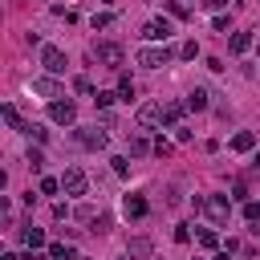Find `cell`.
Masks as SVG:
<instances>
[{"label":"cell","instance_id":"obj_1","mask_svg":"<svg viewBox=\"0 0 260 260\" xmlns=\"http://www.w3.org/2000/svg\"><path fill=\"white\" fill-rule=\"evenodd\" d=\"M98 61L106 65V70H122V61H126V53H122V45H114V41H94V49H90Z\"/></svg>","mask_w":260,"mask_h":260},{"label":"cell","instance_id":"obj_2","mask_svg":"<svg viewBox=\"0 0 260 260\" xmlns=\"http://www.w3.org/2000/svg\"><path fill=\"white\" fill-rule=\"evenodd\" d=\"M86 187H90V179H86L82 167H65V175H61V191L65 195H86Z\"/></svg>","mask_w":260,"mask_h":260},{"label":"cell","instance_id":"obj_3","mask_svg":"<svg viewBox=\"0 0 260 260\" xmlns=\"http://www.w3.org/2000/svg\"><path fill=\"white\" fill-rule=\"evenodd\" d=\"M41 65H45L49 74H65V65H70V57H65L57 45H45V49H41Z\"/></svg>","mask_w":260,"mask_h":260},{"label":"cell","instance_id":"obj_4","mask_svg":"<svg viewBox=\"0 0 260 260\" xmlns=\"http://www.w3.org/2000/svg\"><path fill=\"white\" fill-rule=\"evenodd\" d=\"M204 212H208L216 224H228V212H232V208H228V195H208V200H204Z\"/></svg>","mask_w":260,"mask_h":260},{"label":"cell","instance_id":"obj_5","mask_svg":"<svg viewBox=\"0 0 260 260\" xmlns=\"http://www.w3.org/2000/svg\"><path fill=\"white\" fill-rule=\"evenodd\" d=\"M167 61H171V49H138V65H146V70H158Z\"/></svg>","mask_w":260,"mask_h":260},{"label":"cell","instance_id":"obj_6","mask_svg":"<svg viewBox=\"0 0 260 260\" xmlns=\"http://www.w3.org/2000/svg\"><path fill=\"white\" fill-rule=\"evenodd\" d=\"M49 118H53V122H61V126H74L78 110H74V102H53V106H49Z\"/></svg>","mask_w":260,"mask_h":260},{"label":"cell","instance_id":"obj_7","mask_svg":"<svg viewBox=\"0 0 260 260\" xmlns=\"http://www.w3.org/2000/svg\"><path fill=\"white\" fill-rule=\"evenodd\" d=\"M142 37L146 41H167L171 37V20H146L142 24Z\"/></svg>","mask_w":260,"mask_h":260},{"label":"cell","instance_id":"obj_8","mask_svg":"<svg viewBox=\"0 0 260 260\" xmlns=\"http://www.w3.org/2000/svg\"><path fill=\"white\" fill-rule=\"evenodd\" d=\"M122 212H126L130 220H142V216H146V200H142V195H134V191H130L126 200H122Z\"/></svg>","mask_w":260,"mask_h":260},{"label":"cell","instance_id":"obj_9","mask_svg":"<svg viewBox=\"0 0 260 260\" xmlns=\"http://www.w3.org/2000/svg\"><path fill=\"white\" fill-rule=\"evenodd\" d=\"M162 122V102H146L138 110V126H158Z\"/></svg>","mask_w":260,"mask_h":260},{"label":"cell","instance_id":"obj_10","mask_svg":"<svg viewBox=\"0 0 260 260\" xmlns=\"http://www.w3.org/2000/svg\"><path fill=\"white\" fill-rule=\"evenodd\" d=\"M78 142L90 146V150H102V146H106V134H102L98 126H90V130H82V134H78Z\"/></svg>","mask_w":260,"mask_h":260},{"label":"cell","instance_id":"obj_11","mask_svg":"<svg viewBox=\"0 0 260 260\" xmlns=\"http://www.w3.org/2000/svg\"><path fill=\"white\" fill-rule=\"evenodd\" d=\"M183 110H187V102H162V122H171V126H179Z\"/></svg>","mask_w":260,"mask_h":260},{"label":"cell","instance_id":"obj_12","mask_svg":"<svg viewBox=\"0 0 260 260\" xmlns=\"http://www.w3.org/2000/svg\"><path fill=\"white\" fill-rule=\"evenodd\" d=\"M32 90L45 94V98H57V94H61V86H57L53 78H37V82H32Z\"/></svg>","mask_w":260,"mask_h":260},{"label":"cell","instance_id":"obj_13","mask_svg":"<svg viewBox=\"0 0 260 260\" xmlns=\"http://www.w3.org/2000/svg\"><path fill=\"white\" fill-rule=\"evenodd\" d=\"M256 146V134H252V130H240V134L232 138V150H252Z\"/></svg>","mask_w":260,"mask_h":260},{"label":"cell","instance_id":"obj_14","mask_svg":"<svg viewBox=\"0 0 260 260\" xmlns=\"http://www.w3.org/2000/svg\"><path fill=\"white\" fill-rule=\"evenodd\" d=\"M248 45H252L248 32H232V41H228V49H232V53H248Z\"/></svg>","mask_w":260,"mask_h":260},{"label":"cell","instance_id":"obj_15","mask_svg":"<svg viewBox=\"0 0 260 260\" xmlns=\"http://www.w3.org/2000/svg\"><path fill=\"white\" fill-rule=\"evenodd\" d=\"M187 110H208V94H204V90L187 94Z\"/></svg>","mask_w":260,"mask_h":260},{"label":"cell","instance_id":"obj_16","mask_svg":"<svg viewBox=\"0 0 260 260\" xmlns=\"http://www.w3.org/2000/svg\"><path fill=\"white\" fill-rule=\"evenodd\" d=\"M24 244L28 248H41L45 244V232H41V228H24Z\"/></svg>","mask_w":260,"mask_h":260},{"label":"cell","instance_id":"obj_17","mask_svg":"<svg viewBox=\"0 0 260 260\" xmlns=\"http://www.w3.org/2000/svg\"><path fill=\"white\" fill-rule=\"evenodd\" d=\"M49 256H53V260H70L74 248H70V244H49Z\"/></svg>","mask_w":260,"mask_h":260},{"label":"cell","instance_id":"obj_18","mask_svg":"<svg viewBox=\"0 0 260 260\" xmlns=\"http://www.w3.org/2000/svg\"><path fill=\"white\" fill-rule=\"evenodd\" d=\"M118 98H122V94H110V90H102V94H94V102L106 110V106H114V102H118Z\"/></svg>","mask_w":260,"mask_h":260},{"label":"cell","instance_id":"obj_19","mask_svg":"<svg viewBox=\"0 0 260 260\" xmlns=\"http://www.w3.org/2000/svg\"><path fill=\"white\" fill-rule=\"evenodd\" d=\"M4 122H8L12 130H24V122H20V114H16V106H4Z\"/></svg>","mask_w":260,"mask_h":260},{"label":"cell","instance_id":"obj_20","mask_svg":"<svg viewBox=\"0 0 260 260\" xmlns=\"http://www.w3.org/2000/svg\"><path fill=\"white\" fill-rule=\"evenodd\" d=\"M118 94H122V102H130V98H134V82H130V78H118Z\"/></svg>","mask_w":260,"mask_h":260},{"label":"cell","instance_id":"obj_21","mask_svg":"<svg viewBox=\"0 0 260 260\" xmlns=\"http://www.w3.org/2000/svg\"><path fill=\"white\" fill-rule=\"evenodd\" d=\"M126 252H130V256H146V252H150V240H130Z\"/></svg>","mask_w":260,"mask_h":260},{"label":"cell","instance_id":"obj_22","mask_svg":"<svg viewBox=\"0 0 260 260\" xmlns=\"http://www.w3.org/2000/svg\"><path fill=\"white\" fill-rule=\"evenodd\" d=\"M179 57H183V61H195V57H200V45H195V41H183Z\"/></svg>","mask_w":260,"mask_h":260},{"label":"cell","instance_id":"obj_23","mask_svg":"<svg viewBox=\"0 0 260 260\" xmlns=\"http://www.w3.org/2000/svg\"><path fill=\"white\" fill-rule=\"evenodd\" d=\"M24 134H32L37 142H45V138H49V130H45V126H32V122H28V126H24Z\"/></svg>","mask_w":260,"mask_h":260},{"label":"cell","instance_id":"obj_24","mask_svg":"<svg viewBox=\"0 0 260 260\" xmlns=\"http://www.w3.org/2000/svg\"><path fill=\"white\" fill-rule=\"evenodd\" d=\"M41 162H45L41 150H28V167H32V171H41Z\"/></svg>","mask_w":260,"mask_h":260},{"label":"cell","instance_id":"obj_25","mask_svg":"<svg viewBox=\"0 0 260 260\" xmlns=\"http://www.w3.org/2000/svg\"><path fill=\"white\" fill-rule=\"evenodd\" d=\"M41 191H45V195H53V191H61V179H41Z\"/></svg>","mask_w":260,"mask_h":260},{"label":"cell","instance_id":"obj_26","mask_svg":"<svg viewBox=\"0 0 260 260\" xmlns=\"http://www.w3.org/2000/svg\"><path fill=\"white\" fill-rule=\"evenodd\" d=\"M200 244H204V248H216L220 236H216V232H200Z\"/></svg>","mask_w":260,"mask_h":260},{"label":"cell","instance_id":"obj_27","mask_svg":"<svg viewBox=\"0 0 260 260\" xmlns=\"http://www.w3.org/2000/svg\"><path fill=\"white\" fill-rule=\"evenodd\" d=\"M154 154H158V158L171 154V142H167V138H154Z\"/></svg>","mask_w":260,"mask_h":260},{"label":"cell","instance_id":"obj_28","mask_svg":"<svg viewBox=\"0 0 260 260\" xmlns=\"http://www.w3.org/2000/svg\"><path fill=\"white\" fill-rule=\"evenodd\" d=\"M175 240H179V244H187V240H191V228H187V224H179V228H175Z\"/></svg>","mask_w":260,"mask_h":260},{"label":"cell","instance_id":"obj_29","mask_svg":"<svg viewBox=\"0 0 260 260\" xmlns=\"http://www.w3.org/2000/svg\"><path fill=\"white\" fill-rule=\"evenodd\" d=\"M130 150H134V154H146V138L134 134V138H130Z\"/></svg>","mask_w":260,"mask_h":260},{"label":"cell","instance_id":"obj_30","mask_svg":"<svg viewBox=\"0 0 260 260\" xmlns=\"http://www.w3.org/2000/svg\"><path fill=\"white\" fill-rule=\"evenodd\" d=\"M110 20H114V16H110V12H98V16H94V28H106V24H110Z\"/></svg>","mask_w":260,"mask_h":260},{"label":"cell","instance_id":"obj_31","mask_svg":"<svg viewBox=\"0 0 260 260\" xmlns=\"http://www.w3.org/2000/svg\"><path fill=\"white\" fill-rule=\"evenodd\" d=\"M74 86H78V94H94V86H90V78H78Z\"/></svg>","mask_w":260,"mask_h":260},{"label":"cell","instance_id":"obj_32","mask_svg":"<svg viewBox=\"0 0 260 260\" xmlns=\"http://www.w3.org/2000/svg\"><path fill=\"white\" fill-rule=\"evenodd\" d=\"M244 216H248V220L256 224V220H260V204H248V208H244Z\"/></svg>","mask_w":260,"mask_h":260},{"label":"cell","instance_id":"obj_33","mask_svg":"<svg viewBox=\"0 0 260 260\" xmlns=\"http://www.w3.org/2000/svg\"><path fill=\"white\" fill-rule=\"evenodd\" d=\"M224 4H228V0H204V8H212V12H220Z\"/></svg>","mask_w":260,"mask_h":260},{"label":"cell","instance_id":"obj_34","mask_svg":"<svg viewBox=\"0 0 260 260\" xmlns=\"http://www.w3.org/2000/svg\"><path fill=\"white\" fill-rule=\"evenodd\" d=\"M256 167H260V150H256Z\"/></svg>","mask_w":260,"mask_h":260},{"label":"cell","instance_id":"obj_35","mask_svg":"<svg viewBox=\"0 0 260 260\" xmlns=\"http://www.w3.org/2000/svg\"><path fill=\"white\" fill-rule=\"evenodd\" d=\"M256 49H260V41H256Z\"/></svg>","mask_w":260,"mask_h":260}]
</instances>
